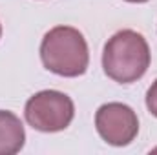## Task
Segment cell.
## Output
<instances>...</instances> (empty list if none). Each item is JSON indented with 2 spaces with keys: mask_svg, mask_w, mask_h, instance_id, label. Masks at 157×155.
Here are the masks:
<instances>
[{
  "mask_svg": "<svg viewBox=\"0 0 157 155\" xmlns=\"http://www.w3.org/2000/svg\"><path fill=\"white\" fill-rule=\"evenodd\" d=\"M124 2H132V4H143V2H148V0H124Z\"/></svg>",
  "mask_w": 157,
  "mask_h": 155,
  "instance_id": "obj_7",
  "label": "cell"
},
{
  "mask_svg": "<svg viewBox=\"0 0 157 155\" xmlns=\"http://www.w3.org/2000/svg\"><path fill=\"white\" fill-rule=\"evenodd\" d=\"M40 60L44 68L60 77H80L90 64V49L84 35L71 26L49 29L40 42Z\"/></svg>",
  "mask_w": 157,
  "mask_h": 155,
  "instance_id": "obj_2",
  "label": "cell"
},
{
  "mask_svg": "<svg viewBox=\"0 0 157 155\" xmlns=\"http://www.w3.org/2000/svg\"><path fill=\"white\" fill-rule=\"evenodd\" d=\"M146 108L154 117H157V78L152 82V86L146 91Z\"/></svg>",
  "mask_w": 157,
  "mask_h": 155,
  "instance_id": "obj_6",
  "label": "cell"
},
{
  "mask_svg": "<svg viewBox=\"0 0 157 155\" xmlns=\"http://www.w3.org/2000/svg\"><path fill=\"white\" fill-rule=\"evenodd\" d=\"M95 128L104 142L112 146H128L139 133L137 113L122 102L102 104L95 113Z\"/></svg>",
  "mask_w": 157,
  "mask_h": 155,
  "instance_id": "obj_4",
  "label": "cell"
},
{
  "mask_svg": "<svg viewBox=\"0 0 157 155\" xmlns=\"http://www.w3.org/2000/svg\"><path fill=\"white\" fill-rule=\"evenodd\" d=\"M26 144L24 124L13 112L0 110V155L18 153Z\"/></svg>",
  "mask_w": 157,
  "mask_h": 155,
  "instance_id": "obj_5",
  "label": "cell"
},
{
  "mask_svg": "<svg viewBox=\"0 0 157 155\" xmlns=\"http://www.w3.org/2000/svg\"><path fill=\"white\" fill-rule=\"evenodd\" d=\"M150 46L146 39L133 31H117L104 44L102 70L112 80L119 84H132L144 77L150 68Z\"/></svg>",
  "mask_w": 157,
  "mask_h": 155,
  "instance_id": "obj_1",
  "label": "cell"
},
{
  "mask_svg": "<svg viewBox=\"0 0 157 155\" xmlns=\"http://www.w3.org/2000/svg\"><path fill=\"white\" fill-rule=\"evenodd\" d=\"M0 37H2V26H0Z\"/></svg>",
  "mask_w": 157,
  "mask_h": 155,
  "instance_id": "obj_8",
  "label": "cell"
},
{
  "mask_svg": "<svg viewBox=\"0 0 157 155\" xmlns=\"http://www.w3.org/2000/svg\"><path fill=\"white\" fill-rule=\"evenodd\" d=\"M24 117L33 130L55 133L66 130L71 124L75 117V104L62 91L44 89L28 99Z\"/></svg>",
  "mask_w": 157,
  "mask_h": 155,
  "instance_id": "obj_3",
  "label": "cell"
}]
</instances>
